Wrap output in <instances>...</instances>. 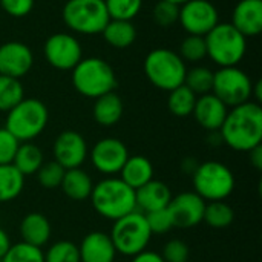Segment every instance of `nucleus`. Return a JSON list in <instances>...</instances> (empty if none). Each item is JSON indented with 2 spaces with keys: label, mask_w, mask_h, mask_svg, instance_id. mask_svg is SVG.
<instances>
[{
  "label": "nucleus",
  "mask_w": 262,
  "mask_h": 262,
  "mask_svg": "<svg viewBox=\"0 0 262 262\" xmlns=\"http://www.w3.org/2000/svg\"><path fill=\"white\" fill-rule=\"evenodd\" d=\"M218 132L223 144L236 152H249L262 144L261 104L250 100L232 107Z\"/></svg>",
  "instance_id": "obj_1"
},
{
  "label": "nucleus",
  "mask_w": 262,
  "mask_h": 262,
  "mask_svg": "<svg viewBox=\"0 0 262 262\" xmlns=\"http://www.w3.org/2000/svg\"><path fill=\"white\" fill-rule=\"evenodd\" d=\"M89 198L94 210L109 221H117L137 210L135 190L120 177H107L94 184Z\"/></svg>",
  "instance_id": "obj_2"
},
{
  "label": "nucleus",
  "mask_w": 262,
  "mask_h": 262,
  "mask_svg": "<svg viewBox=\"0 0 262 262\" xmlns=\"http://www.w3.org/2000/svg\"><path fill=\"white\" fill-rule=\"evenodd\" d=\"M72 86L86 98H98L117 88V75L114 68L103 58H81L72 69Z\"/></svg>",
  "instance_id": "obj_3"
},
{
  "label": "nucleus",
  "mask_w": 262,
  "mask_h": 262,
  "mask_svg": "<svg viewBox=\"0 0 262 262\" xmlns=\"http://www.w3.org/2000/svg\"><path fill=\"white\" fill-rule=\"evenodd\" d=\"M187 66L186 61L172 49L157 48L144 58V74L158 89L170 92L184 84Z\"/></svg>",
  "instance_id": "obj_4"
},
{
  "label": "nucleus",
  "mask_w": 262,
  "mask_h": 262,
  "mask_svg": "<svg viewBox=\"0 0 262 262\" xmlns=\"http://www.w3.org/2000/svg\"><path fill=\"white\" fill-rule=\"evenodd\" d=\"M5 127L20 141H32L48 126L49 112L43 101L37 98H23L6 112Z\"/></svg>",
  "instance_id": "obj_5"
},
{
  "label": "nucleus",
  "mask_w": 262,
  "mask_h": 262,
  "mask_svg": "<svg viewBox=\"0 0 262 262\" xmlns=\"http://www.w3.org/2000/svg\"><path fill=\"white\" fill-rule=\"evenodd\" d=\"M204 40L207 57L220 68L238 66L247 51V38L232 23H218Z\"/></svg>",
  "instance_id": "obj_6"
},
{
  "label": "nucleus",
  "mask_w": 262,
  "mask_h": 262,
  "mask_svg": "<svg viewBox=\"0 0 262 262\" xmlns=\"http://www.w3.org/2000/svg\"><path fill=\"white\" fill-rule=\"evenodd\" d=\"M193 192L200 195L206 203L224 201L235 190V175L221 161L200 163L192 175Z\"/></svg>",
  "instance_id": "obj_7"
},
{
  "label": "nucleus",
  "mask_w": 262,
  "mask_h": 262,
  "mask_svg": "<svg viewBox=\"0 0 262 262\" xmlns=\"http://www.w3.org/2000/svg\"><path fill=\"white\" fill-rule=\"evenodd\" d=\"M109 236L117 253L132 258L147 249L152 239V232L146 223L144 213L135 210L114 221Z\"/></svg>",
  "instance_id": "obj_8"
},
{
  "label": "nucleus",
  "mask_w": 262,
  "mask_h": 262,
  "mask_svg": "<svg viewBox=\"0 0 262 262\" xmlns=\"http://www.w3.org/2000/svg\"><path fill=\"white\" fill-rule=\"evenodd\" d=\"M61 17L71 31L83 35L101 34L111 20L104 0H68Z\"/></svg>",
  "instance_id": "obj_9"
},
{
  "label": "nucleus",
  "mask_w": 262,
  "mask_h": 262,
  "mask_svg": "<svg viewBox=\"0 0 262 262\" xmlns=\"http://www.w3.org/2000/svg\"><path fill=\"white\" fill-rule=\"evenodd\" d=\"M252 88V78L238 66L220 68L213 74L212 94L216 95L227 107H235L250 101Z\"/></svg>",
  "instance_id": "obj_10"
},
{
  "label": "nucleus",
  "mask_w": 262,
  "mask_h": 262,
  "mask_svg": "<svg viewBox=\"0 0 262 262\" xmlns=\"http://www.w3.org/2000/svg\"><path fill=\"white\" fill-rule=\"evenodd\" d=\"M178 21L189 35L204 37L220 23V14L209 0H189L180 6Z\"/></svg>",
  "instance_id": "obj_11"
},
{
  "label": "nucleus",
  "mask_w": 262,
  "mask_h": 262,
  "mask_svg": "<svg viewBox=\"0 0 262 262\" xmlns=\"http://www.w3.org/2000/svg\"><path fill=\"white\" fill-rule=\"evenodd\" d=\"M43 52L46 61L58 71H72L83 58L81 43L77 37L66 32L49 35L45 41Z\"/></svg>",
  "instance_id": "obj_12"
},
{
  "label": "nucleus",
  "mask_w": 262,
  "mask_h": 262,
  "mask_svg": "<svg viewBox=\"0 0 262 262\" xmlns=\"http://www.w3.org/2000/svg\"><path fill=\"white\" fill-rule=\"evenodd\" d=\"M127 146L114 137H106L98 140L91 150L92 166L103 175L112 177L120 173L121 167L129 158Z\"/></svg>",
  "instance_id": "obj_13"
},
{
  "label": "nucleus",
  "mask_w": 262,
  "mask_h": 262,
  "mask_svg": "<svg viewBox=\"0 0 262 262\" xmlns=\"http://www.w3.org/2000/svg\"><path fill=\"white\" fill-rule=\"evenodd\" d=\"M166 209L173 227L193 229L203 223L206 201L195 192H181L177 196H172Z\"/></svg>",
  "instance_id": "obj_14"
},
{
  "label": "nucleus",
  "mask_w": 262,
  "mask_h": 262,
  "mask_svg": "<svg viewBox=\"0 0 262 262\" xmlns=\"http://www.w3.org/2000/svg\"><path fill=\"white\" fill-rule=\"evenodd\" d=\"M54 161H57L64 170L81 167L88 158V143L84 137L75 130H63L52 146Z\"/></svg>",
  "instance_id": "obj_15"
},
{
  "label": "nucleus",
  "mask_w": 262,
  "mask_h": 262,
  "mask_svg": "<svg viewBox=\"0 0 262 262\" xmlns=\"http://www.w3.org/2000/svg\"><path fill=\"white\" fill-rule=\"evenodd\" d=\"M34 64L31 48L21 41H6L0 45V75L21 78Z\"/></svg>",
  "instance_id": "obj_16"
},
{
  "label": "nucleus",
  "mask_w": 262,
  "mask_h": 262,
  "mask_svg": "<svg viewBox=\"0 0 262 262\" xmlns=\"http://www.w3.org/2000/svg\"><path fill=\"white\" fill-rule=\"evenodd\" d=\"M227 112L229 107L210 92L196 98L192 115L203 129L209 132H218L227 117Z\"/></svg>",
  "instance_id": "obj_17"
},
{
  "label": "nucleus",
  "mask_w": 262,
  "mask_h": 262,
  "mask_svg": "<svg viewBox=\"0 0 262 262\" xmlns=\"http://www.w3.org/2000/svg\"><path fill=\"white\" fill-rule=\"evenodd\" d=\"M80 262H115L117 250L109 233L104 232H91L88 233L80 246Z\"/></svg>",
  "instance_id": "obj_18"
},
{
  "label": "nucleus",
  "mask_w": 262,
  "mask_h": 262,
  "mask_svg": "<svg viewBox=\"0 0 262 262\" xmlns=\"http://www.w3.org/2000/svg\"><path fill=\"white\" fill-rule=\"evenodd\" d=\"M246 38L262 31V0H241L232 12L230 21Z\"/></svg>",
  "instance_id": "obj_19"
},
{
  "label": "nucleus",
  "mask_w": 262,
  "mask_h": 262,
  "mask_svg": "<svg viewBox=\"0 0 262 262\" xmlns=\"http://www.w3.org/2000/svg\"><path fill=\"white\" fill-rule=\"evenodd\" d=\"M172 192L167 184L158 180H150L144 186L135 190L137 210L141 213H149L155 210L166 209L172 200Z\"/></svg>",
  "instance_id": "obj_20"
},
{
  "label": "nucleus",
  "mask_w": 262,
  "mask_h": 262,
  "mask_svg": "<svg viewBox=\"0 0 262 262\" xmlns=\"http://www.w3.org/2000/svg\"><path fill=\"white\" fill-rule=\"evenodd\" d=\"M52 235L49 220L38 212H31L23 216L20 223V236L21 241L34 247H43L49 243Z\"/></svg>",
  "instance_id": "obj_21"
},
{
  "label": "nucleus",
  "mask_w": 262,
  "mask_h": 262,
  "mask_svg": "<svg viewBox=\"0 0 262 262\" xmlns=\"http://www.w3.org/2000/svg\"><path fill=\"white\" fill-rule=\"evenodd\" d=\"M154 164L143 155L129 157L120 170V178L134 190L140 189L150 180H154Z\"/></svg>",
  "instance_id": "obj_22"
},
{
  "label": "nucleus",
  "mask_w": 262,
  "mask_h": 262,
  "mask_svg": "<svg viewBox=\"0 0 262 262\" xmlns=\"http://www.w3.org/2000/svg\"><path fill=\"white\" fill-rule=\"evenodd\" d=\"M60 189L72 201H86L89 200L92 193L94 183L86 170H83L81 167H77V169H69L64 172Z\"/></svg>",
  "instance_id": "obj_23"
},
{
  "label": "nucleus",
  "mask_w": 262,
  "mask_h": 262,
  "mask_svg": "<svg viewBox=\"0 0 262 262\" xmlns=\"http://www.w3.org/2000/svg\"><path fill=\"white\" fill-rule=\"evenodd\" d=\"M94 118L100 126L109 127L117 124L124 112L123 100L115 92H107L98 98H95L94 103Z\"/></svg>",
  "instance_id": "obj_24"
},
{
  "label": "nucleus",
  "mask_w": 262,
  "mask_h": 262,
  "mask_svg": "<svg viewBox=\"0 0 262 262\" xmlns=\"http://www.w3.org/2000/svg\"><path fill=\"white\" fill-rule=\"evenodd\" d=\"M101 34L107 45L117 49H124L135 41L137 28L129 20H109Z\"/></svg>",
  "instance_id": "obj_25"
},
{
  "label": "nucleus",
  "mask_w": 262,
  "mask_h": 262,
  "mask_svg": "<svg viewBox=\"0 0 262 262\" xmlns=\"http://www.w3.org/2000/svg\"><path fill=\"white\" fill-rule=\"evenodd\" d=\"M43 163H45V157H43L41 149L31 141L20 143V146L15 152V157L12 160L14 167L23 177L35 175Z\"/></svg>",
  "instance_id": "obj_26"
},
{
  "label": "nucleus",
  "mask_w": 262,
  "mask_h": 262,
  "mask_svg": "<svg viewBox=\"0 0 262 262\" xmlns=\"http://www.w3.org/2000/svg\"><path fill=\"white\" fill-rule=\"evenodd\" d=\"M25 187V177L14 164H0V204L14 201Z\"/></svg>",
  "instance_id": "obj_27"
},
{
  "label": "nucleus",
  "mask_w": 262,
  "mask_h": 262,
  "mask_svg": "<svg viewBox=\"0 0 262 262\" xmlns=\"http://www.w3.org/2000/svg\"><path fill=\"white\" fill-rule=\"evenodd\" d=\"M196 98L198 97L186 84H181V86H178L169 92L167 107H169L172 115L184 118V117L192 115Z\"/></svg>",
  "instance_id": "obj_28"
},
{
  "label": "nucleus",
  "mask_w": 262,
  "mask_h": 262,
  "mask_svg": "<svg viewBox=\"0 0 262 262\" xmlns=\"http://www.w3.org/2000/svg\"><path fill=\"white\" fill-rule=\"evenodd\" d=\"M233 220H235V212L226 201L206 203L203 221L209 227L218 229V230L220 229H227L229 226H232Z\"/></svg>",
  "instance_id": "obj_29"
},
{
  "label": "nucleus",
  "mask_w": 262,
  "mask_h": 262,
  "mask_svg": "<svg viewBox=\"0 0 262 262\" xmlns=\"http://www.w3.org/2000/svg\"><path fill=\"white\" fill-rule=\"evenodd\" d=\"M25 98V89L18 78L0 75V112L11 111Z\"/></svg>",
  "instance_id": "obj_30"
},
{
  "label": "nucleus",
  "mask_w": 262,
  "mask_h": 262,
  "mask_svg": "<svg viewBox=\"0 0 262 262\" xmlns=\"http://www.w3.org/2000/svg\"><path fill=\"white\" fill-rule=\"evenodd\" d=\"M213 71L207 66H195L186 72L184 84L196 95H206L212 92L213 86Z\"/></svg>",
  "instance_id": "obj_31"
},
{
  "label": "nucleus",
  "mask_w": 262,
  "mask_h": 262,
  "mask_svg": "<svg viewBox=\"0 0 262 262\" xmlns=\"http://www.w3.org/2000/svg\"><path fill=\"white\" fill-rule=\"evenodd\" d=\"M111 20H129L138 15L143 0H104Z\"/></svg>",
  "instance_id": "obj_32"
},
{
  "label": "nucleus",
  "mask_w": 262,
  "mask_h": 262,
  "mask_svg": "<svg viewBox=\"0 0 262 262\" xmlns=\"http://www.w3.org/2000/svg\"><path fill=\"white\" fill-rule=\"evenodd\" d=\"M0 262H45L43 250L23 241L12 244Z\"/></svg>",
  "instance_id": "obj_33"
},
{
  "label": "nucleus",
  "mask_w": 262,
  "mask_h": 262,
  "mask_svg": "<svg viewBox=\"0 0 262 262\" xmlns=\"http://www.w3.org/2000/svg\"><path fill=\"white\" fill-rule=\"evenodd\" d=\"M45 262H80L78 246L72 241H57L46 252Z\"/></svg>",
  "instance_id": "obj_34"
},
{
  "label": "nucleus",
  "mask_w": 262,
  "mask_h": 262,
  "mask_svg": "<svg viewBox=\"0 0 262 262\" xmlns=\"http://www.w3.org/2000/svg\"><path fill=\"white\" fill-rule=\"evenodd\" d=\"M184 61L189 63H198L203 58L207 57V49H206V40L201 35H187L181 46H180V54H178Z\"/></svg>",
  "instance_id": "obj_35"
},
{
  "label": "nucleus",
  "mask_w": 262,
  "mask_h": 262,
  "mask_svg": "<svg viewBox=\"0 0 262 262\" xmlns=\"http://www.w3.org/2000/svg\"><path fill=\"white\" fill-rule=\"evenodd\" d=\"M64 169L57 163V161H48V163H43L41 167L37 170L35 177H37V181L41 187L45 189H57L60 187L61 184V180H63V175H64Z\"/></svg>",
  "instance_id": "obj_36"
},
{
  "label": "nucleus",
  "mask_w": 262,
  "mask_h": 262,
  "mask_svg": "<svg viewBox=\"0 0 262 262\" xmlns=\"http://www.w3.org/2000/svg\"><path fill=\"white\" fill-rule=\"evenodd\" d=\"M180 17V6L169 2V0H160L154 8V20L157 25L163 28H169L178 21Z\"/></svg>",
  "instance_id": "obj_37"
},
{
  "label": "nucleus",
  "mask_w": 262,
  "mask_h": 262,
  "mask_svg": "<svg viewBox=\"0 0 262 262\" xmlns=\"http://www.w3.org/2000/svg\"><path fill=\"white\" fill-rule=\"evenodd\" d=\"M144 218H146V223H147L152 235H164L173 229V224H172L167 209L144 213Z\"/></svg>",
  "instance_id": "obj_38"
},
{
  "label": "nucleus",
  "mask_w": 262,
  "mask_h": 262,
  "mask_svg": "<svg viewBox=\"0 0 262 262\" xmlns=\"http://www.w3.org/2000/svg\"><path fill=\"white\" fill-rule=\"evenodd\" d=\"M160 255L163 256L164 262H189L190 249L181 239H170L164 244Z\"/></svg>",
  "instance_id": "obj_39"
},
{
  "label": "nucleus",
  "mask_w": 262,
  "mask_h": 262,
  "mask_svg": "<svg viewBox=\"0 0 262 262\" xmlns=\"http://www.w3.org/2000/svg\"><path fill=\"white\" fill-rule=\"evenodd\" d=\"M20 141L6 129L0 127V164H12Z\"/></svg>",
  "instance_id": "obj_40"
},
{
  "label": "nucleus",
  "mask_w": 262,
  "mask_h": 262,
  "mask_svg": "<svg viewBox=\"0 0 262 262\" xmlns=\"http://www.w3.org/2000/svg\"><path fill=\"white\" fill-rule=\"evenodd\" d=\"M34 2L35 0H0V6L8 15L21 18L32 11Z\"/></svg>",
  "instance_id": "obj_41"
},
{
  "label": "nucleus",
  "mask_w": 262,
  "mask_h": 262,
  "mask_svg": "<svg viewBox=\"0 0 262 262\" xmlns=\"http://www.w3.org/2000/svg\"><path fill=\"white\" fill-rule=\"evenodd\" d=\"M130 262H164V259H163V256L160 253L146 249V250L140 252L138 255L132 256Z\"/></svg>",
  "instance_id": "obj_42"
},
{
  "label": "nucleus",
  "mask_w": 262,
  "mask_h": 262,
  "mask_svg": "<svg viewBox=\"0 0 262 262\" xmlns=\"http://www.w3.org/2000/svg\"><path fill=\"white\" fill-rule=\"evenodd\" d=\"M250 155V163L256 170H262V144L253 147L252 150H249Z\"/></svg>",
  "instance_id": "obj_43"
},
{
  "label": "nucleus",
  "mask_w": 262,
  "mask_h": 262,
  "mask_svg": "<svg viewBox=\"0 0 262 262\" xmlns=\"http://www.w3.org/2000/svg\"><path fill=\"white\" fill-rule=\"evenodd\" d=\"M198 164H200V163H198L195 158H192V157L184 158V161L181 163V170H183L186 175H193V172L196 170Z\"/></svg>",
  "instance_id": "obj_44"
},
{
  "label": "nucleus",
  "mask_w": 262,
  "mask_h": 262,
  "mask_svg": "<svg viewBox=\"0 0 262 262\" xmlns=\"http://www.w3.org/2000/svg\"><path fill=\"white\" fill-rule=\"evenodd\" d=\"M11 246H12V244H11L9 235H8L3 229H0V259L6 255V252L9 250Z\"/></svg>",
  "instance_id": "obj_45"
},
{
  "label": "nucleus",
  "mask_w": 262,
  "mask_h": 262,
  "mask_svg": "<svg viewBox=\"0 0 262 262\" xmlns=\"http://www.w3.org/2000/svg\"><path fill=\"white\" fill-rule=\"evenodd\" d=\"M252 97H255V101L256 103H261L262 100V81L258 80L256 83H253V88H252Z\"/></svg>",
  "instance_id": "obj_46"
},
{
  "label": "nucleus",
  "mask_w": 262,
  "mask_h": 262,
  "mask_svg": "<svg viewBox=\"0 0 262 262\" xmlns=\"http://www.w3.org/2000/svg\"><path fill=\"white\" fill-rule=\"evenodd\" d=\"M169 2H172V3H175V5H178V6H181L183 3H186V2H189V0H169Z\"/></svg>",
  "instance_id": "obj_47"
}]
</instances>
